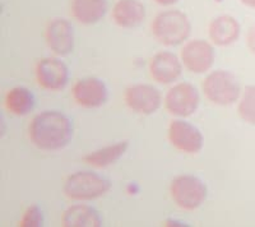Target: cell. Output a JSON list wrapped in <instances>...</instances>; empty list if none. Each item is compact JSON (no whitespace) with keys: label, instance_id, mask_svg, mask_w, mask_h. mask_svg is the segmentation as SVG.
Listing matches in <instances>:
<instances>
[{"label":"cell","instance_id":"6da1fadb","mask_svg":"<svg viewBox=\"0 0 255 227\" xmlns=\"http://www.w3.org/2000/svg\"><path fill=\"white\" fill-rule=\"evenodd\" d=\"M73 126L69 117L59 111H44L36 115L29 125V138L37 148L58 151L70 142Z\"/></svg>","mask_w":255,"mask_h":227},{"label":"cell","instance_id":"7a4b0ae2","mask_svg":"<svg viewBox=\"0 0 255 227\" xmlns=\"http://www.w3.org/2000/svg\"><path fill=\"white\" fill-rule=\"evenodd\" d=\"M191 32L190 19L180 10L159 13L152 23V33L159 44L177 46L188 40Z\"/></svg>","mask_w":255,"mask_h":227},{"label":"cell","instance_id":"3957f363","mask_svg":"<svg viewBox=\"0 0 255 227\" xmlns=\"http://www.w3.org/2000/svg\"><path fill=\"white\" fill-rule=\"evenodd\" d=\"M108 179L90 171H79L68 176L64 184V193L74 201H92L104 197L110 190Z\"/></svg>","mask_w":255,"mask_h":227},{"label":"cell","instance_id":"277c9868","mask_svg":"<svg viewBox=\"0 0 255 227\" xmlns=\"http://www.w3.org/2000/svg\"><path fill=\"white\" fill-rule=\"evenodd\" d=\"M203 91L207 99L220 106L232 105L240 97L238 79L227 70H216L203 82Z\"/></svg>","mask_w":255,"mask_h":227},{"label":"cell","instance_id":"5b68a950","mask_svg":"<svg viewBox=\"0 0 255 227\" xmlns=\"http://www.w3.org/2000/svg\"><path fill=\"white\" fill-rule=\"evenodd\" d=\"M170 193L177 207L185 211H194L206 202L208 190L206 184L197 176L181 175L174 179Z\"/></svg>","mask_w":255,"mask_h":227},{"label":"cell","instance_id":"8992f818","mask_svg":"<svg viewBox=\"0 0 255 227\" xmlns=\"http://www.w3.org/2000/svg\"><path fill=\"white\" fill-rule=\"evenodd\" d=\"M168 113L180 117L190 116L199 106V94L190 83H179L168 91L165 99Z\"/></svg>","mask_w":255,"mask_h":227},{"label":"cell","instance_id":"52a82bcc","mask_svg":"<svg viewBox=\"0 0 255 227\" xmlns=\"http://www.w3.org/2000/svg\"><path fill=\"white\" fill-rule=\"evenodd\" d=\"M181 61L193 73H206L213 65L215 50L204 40L189 41L181 50Z\"/></svg>","mask_w":255,"mask_h":227},{"label":"cell","instance_id":"ba28073f","mask_svg":"<svg viewBox=\"0 0 255 227\" xmlns=\"http://www.w3.org/2000/svg\"><path fill=\"white\" fill-rule=\"evenodd\" d=\"M168 139L172 146L185 153H198L204 143L199 129L184 120L171 121L168 126Z\"/></svg>","mask_w":255,"mask_h":227},{"label":"cell","instance_id":"9c48e42d","mask_svg":"<svg viewBox=\"0 0 255 227\" xmlns=\"http://www.w3.org/2000/svg\"><path fill=\"white\" fill-rule=\"evenodd\" d=\"M125 102L130 110L140 115L154 114L161 106V94L148 85H135L125 91Z\"/></svg>","mask_w":255,"mask_h":227},{"label":"cell","instance_id":"30bf717a","mask_svg":"<svg viewBox=\"0 0 255 227\" xmlns=\"http://www.w3.org/2000/svg\"><path fill=\"white\" fill-rule=\"evenodd\" d=\"M36 78L38 85L49 91H60L68 83L69 72L67 65L56 58H45L37 63Z\"/></svg>","mask_w":255,"mask_h":227},{"label":"cell","instance_id":"8fae6325","mask_svg":"<svg viewBox=\"0 0 255 227\" xmlns=\"http://www.w3.org/2000/svg\"><path fill=\"white\" fill-rule=\"evenodd\" d=\"M45 37L50 50L59 56L68 55L74 49V29L67 19H52L47 24Z\"/></svg>","mask_w":255,"mask_h":227},{"label":"cell","instance_id":"7c38bea8","mask_svg":"<svg viewBox=\"0 0 255 227\" xmlns=\"http://www.w3.org/2000/svg\"><path fill=\"white\" fill-rule=\"evenodd\" d=\"M73 97L83 108H100L108 101V87L99 78H84L74 85Z\"/></svg>","mask_w":255,"mask_h":227},{"label":"cell","instance_id":"4fadbf2b","mask_svg":"<svg viewBox=\"0 0 255 227\" xmlns=\"http://www.w3.org/2000/svg\"><path fill=\"white\" fill-rule=\"evenodd\" d=\"M149 72L152 78L161 85H170L176 81L183 72L181 63L177 56L168 51L158 53L151 59Z\"/></svg>","mask_w":255,"mask_h":227},{"label":"cell","instance_id":"5bb4252c","mask_svg":"<svg viewBox=\"0 0 255 227\" xmlns=\"http://www.w3.org/2000/svg\"><path fill=\"white\" fill-rule=\"evenodd\" d=\"M240 23L231 15H220L209 24L208 32L212 42L217 46H229L240 37Z\"/></svg>","mask_w":255,"mask_h":227},{"label":"cell","instance_id":"9a60e30c","mask_svg":"<svg viewBox=\"0 0 255 227\" xmlns=\"http://www.w3.org/2000/svg\"><path fill=\"white\" fill-rule=\"evenodd\" d=\"M145 8L139 0H118L113 8V19L123 28H134L142 24Z\"/></svg>","mask_w":255,"mask_h":227},{"label":"cell","instance_id":"2e32d148","mask_svg":"<svg viewBox=\"0 0 255 227\" xmlns=\"http://www.w3.org/2000/svg\"><path fill=\"white\" fill-rule=\"evenodd\" d=\"M108 12L106 0H72L73 17L82 24H95Z\"/></svg>","mask_w":255,"mask_h":227},{"label":"cell","instance_id":"e0dca14e","mask_svg":"<svg viewBox=\"0 0 255 227\" xmlns=\"http://www.w3.org/2000/svg\"><path fill=\"white\" fill-rule=\"evenodd\" d=\"M61 224L65 227H99L102 226V219L95 208L78 204L64 212Z\"/></svg>","mask_w":255,"mask_h":227},{"label":"cell","instance_id":"ac0fdd59","mask_svg":"<svg viewBox=\"0 0 255 227\" xmlns=\"http://www.w3.org/2000/svg\"><path fill=\"white\" fill-rule=\"evenodd\" d=\"M128 146L129 144H128L127 140L118 142L113 144V146H108L105 147V148L97 149V151L87 154L83 158V161L88 163V165H91V166L99 167V169L108 167L113 165V163H115L116 161H119L124 156V153L128 149Z\"/></svg>","mask_w":255,"mask_h":227},{"label":"cell","instance_id":"d6986e66","mask_svg":"<svg viewBox=\"0 0 255 227\" xmlns=\"http://www.w3.org/2000/svg\"><path fill=\"white\" fill-rule=\"evenodd\" d=\"M33 105H35V97L26 87L12 88L5 96L6 109L17 116L27 115L33 109Z\"/></svg>","mask_w":255,"mask_h":227},{"label":"cell","instance_id":"ffe728a7","mask_svg":"<svg viewBox=\"0 0 255 227\" xmlns=\"http://www.w3.org/2000/svg\"><path fill=\"white\" fill-rule=\"evenodd\" d=\"M239 115L245 122L255 125V86H248L239 102Z\"/></svg>","mask_w":255,"mask_h":227},{"label":"cell","instance_id":"44dd1931","mask_svg":"<svg viewBox=\"0 0 255 227\" xmlns=\"http://www.w3.org/2000/svg\"><path fill=\"white\" fill-rule=\"evenodd\" d=\"M44 224V217H42V212L37 206H32L24 213L23 219L20 220L19 226L22 227H38L42 226Z\"/></svg>","mask_w":255,"mask_h":227},{"label":"cell","instance_id":"7402d4cb","mask_svg":"<svg viewBox=\"0 0 255 227\" xmlns=\"http://www.w3.org/2000/svg\"><path fill=\"white\" fill-rule=\"evenodd\" d=\"M247 45L250 53L255 55V26L250 27L247 35Z\"/></svg>","mask_w":255,"mask_h":227},{"label":"cell","instance_id":"603a6c76","mask_svg":"<svg viewBox=\"0 0 255 227\" xmlns=\"http://www.w3.org/2000/svg\"><path fill=\"white\" fill-rule=\"evenodd\" d=\"M157 4H159V5H163V6H170V5H174V4H176L179 0H154Z\"/></svg>","mask_w":255,"mask_h":227},{"label":"cell","instance_id":"cb8c5ba5","mask_svg":"<svg viewBox=\"0 0 255 227\" xmlns=\"http://www.w3.org/2000/svg\"><path fill=\"white\" fill-rule=\"evenodd\" d=\"M240 1L244 4V5L255 9V0H240Z\"/></svg>","mask_w":255,"mask_h":227}]
</instances>
